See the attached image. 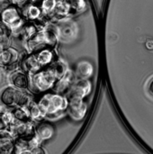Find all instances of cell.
I'll use <instances>...</instances> for the list:
<instances>
[{
    "label": "cell",
    "instance_id": "cell-17",
    "mask_svg": "<svg viewBox=\"0 0 153 154\" xmlns=\"http://www.w3.org/2000/svg\"><path fill=\"white\" fill-rule=\"evenodd\" d=\"M12 116L14 120L20 122H29L32 121L28 107L25 106H17L13 108L11 111Z\"/></svg>",
    "mask_w": 153,
    "mask_h": 154
},
{
    "label": "cell",
    "instance_id": "cell-8",
    "mask_svg": "<svg viewBox=\"0 0 153 154\" xmlns=\"http://www.w3.org/2000/svg\"><path fill=\"white\" fill-rule=\"evenodd\" d=\"M92 91V83L89 79H75L65 97L68 99H85Z\"/></svg>",
    "mask_w": 153,
    "mask_h": 154
},
{
    "label": "cell",
    "instance_id": "cell-1",
    "mask_svg": "<svg viewBox=\"0 0 153 154\" xmlns=\"http://www.w3.org/2000/svg\"><path fill=\"white\" fill-rule=\"evenodd\" d=\"M67 71V66L59 60L38 72L29 76L28 92L40 95L50 91L55 83Z\"/></svg>",
    "mask_w": 153,
    "mask_h": 154
},
{
    "label": "cell",
    "instance_id": "cell-24",
    "mask_svg": "<svg viewBox=\"0 0 153 154\" xmlns=\"http://www.w3.org/2000/svg\"><path fill=\"white\" fill-rule=\"evenodd\" d=\"M12 2H13V4L14 5H17V6H23V5H24L29 0H11Z\"/></svg>",
    "mask_w": 153,
    "mask_h": 154
},
{
    "label": "cell",
    "instance_id": "cell-6",
    "mask_svg": "<svg viewBox=\"0 0 153 154\" xmlns=\"http://www.w3.org/2000/svg\"><path fill=\"white\" fill-rule=\"evenodd\" d=\"M1 23H3L11 31L12 34H17L24 24L23 14L19 7L15 5L8 6L0 13Z\"/></svg>",
    "mask_w": 153,
    "mask_h": 154
},
{
    "label": "cell",
    "instance_id": "cell-11",
    "mask_svg": "<svg viewBox=\"0 0 153 154\" xmlns=\"http://www.w3.org/2000/svg\"><path fill=\"white\" fill-rule=\"evenodd\" d=\"M75 79H76V77H75L74 72L70 69H67V71L64 73V75L55 83L51 91L58 93V94L65 95L66 92L70 88V86L75 81Z\"/></svg>",
    "mask_w": 153,
    "mask_h": 154
},
{
    "label": "cell",
    "instance_id": "cell-9",
    "mask_svg": "<svg viewBox=\"0 0 153 154\" xmlns=\"http://www.w3.org/2000/svg\"><path fill=\"white\" fill-rule=\"evenodd\" d=\"M68 107L66 113L75 121L82 120L87 111V104L85 99H68Z\"/></svg>",
    "mask_w": 153,
    "mask_h": 154
},
{
    "label": "cell",
    "instance_id": "cell-21",
    "mask_svg": "<svg viewBox=\"0 0 153 154\" xmlns=\"http://www.w3.org/2000/svg\"><path fill=\"white\" fill-rule=\"evenodd\" d=\"M41 9L38 8L37 6H34V5H31L29 6L28 10H27V17L31 20H36L40 15H41Z\"/></svg>",
    "mask_w": 153,
    "mask_h": 154
},
{
    "label": "cell",
    "instance_id": "cell-2",
    "mask_svg": "<svg viewBox=\"0 0 153 154\" xmlns=\"http://www.w3.org/2000/svg\"><path fill=\"white\" fill-rule=\"evenodd\" d=\"M58 60L59 57L54 49H44L41 51L26 53L21 58L19 62L22 71L30 76L48 67Z\"/></svg>",
    "mask_w": 153,
    "mask_h": 154
},
{
    "label": "cell",
    "instance_id": "cell-4",
    "mask_svg": "<svg viewBox=\"0 0 153 154\" xmlns=\"http://www.w3.org/2000/svg\"><path fill=\"white\" fill-rule=\"evenodd\" d=\"M58 38L51 29L38 30L29 40L24 42L27 53L41 51L44 49H55Z\"/></svg>",
    "mask_w": 153,
    "mask_h": 154
},
{
    "label": "cell",
    "instance_id": "cell-27",
    "mask_svg": "<svg viewBox=\"0 0 153 154\" xmlns=\"http://www.w3.org/2000/svg\"><path fill=\"white\" fill-rule=\"evenodd\" d=\"M0 22H1V17H0Z\"/></svg>",
    "mask_w": 153,
    "mask_h": 154
},
{
    "label": "cell",
    "instance_id": "cell-10",
    "mask_svg": "<svg viewBox=\"0 0 153 154\" xmlns=\"http://www.w3.org/2000/svg\"><path fill=\"white\" fill-rule=\"evenodd\" d=\"M15 154H46L37 138L29 141L15 140Z\"/></svg>",
    "mask_w": 153,
    "mask_h": 154
},
{
    "label": "cell",
    "instance_id": "cell-22",
    "mask_svg": "<svg viewBox=\"0 0 153 154\" xmlns=\"http://www.w3.org/2000/svg\"><path fill=\"white\" fill-rule=\"evenodd\" d=\"M56 5H57L56 0H43L41 9L45 13H51L55 9Z\"/></svg>",
    "mask_w": 153,
    "mask_h": 154
},
{
    "label": "cell",
    "instance_id": "cell-26",
    "mask_svg": "<svg viewBox=\"0 0 153 154\" xmlns=\"http://www.w3.org/2000/svg\"><path fill=\"white\" fill-rule=\"evenodd\" d=\"M5 111H6V109H5V106L1 103V101H0V113H3V112H5Z\"/></svg>",
    "mask_w": 153,
    "mask_h": 154
},
{
    "label": "cell",
    "instance_id": "cell-16",
    "mask_svg": "<svg viewBox=\"0 0 153 154\" xmlns=\"http://www.w3.org/2000/svg\"><path fill=\"white\" fill-rule=\"evenodd\" d=\"M94 73V67L88 61H80L76 67L74 72L76 79H89Z\"/></svg>",
    "mask_w": 153,
    "mask_h": 154
},
{
    "label": "cell",
    "instance_id": "cell-15",
    "mask_svg": "<svg viewBox=\"0 0 153 154\" xmlns=\"http://www.w3.org/2000/svg\"><path fill=\"white\" fill-rule=\"evenodd\" d=\"M14 138L8 132L0 133V154H15Z\"/></svg>",
    "mask_w": 153,
    "mask_h": 154
},
{
    "label": "cell",
    "instance_id": "cell-18",
    "mask_svg": "<svg viewBox=\"0 0 153 154\" xmlns=\"http://www.w3.org/2000/svg\"><path fill=\"white\" fill-rule=\"evenodd\" d=\"M12 32L3 23L0 22V48H5L11 41Z\"/></svg>",
    "mask_w": 153,
    "mask_h": 154
},
{
    "label": "cell",
    "instance_id": "cell-3",
    "mask_svg": "<svg viewBox=\"0 0 153 154\" xmlns=\"http://www.w3.org/2000/svg\"><path fill=\"white\" fill-rule=\"evenodd\" d=\"M68 98L65 95L48 91L41 94L37 105L39 106L44 118L55 119L66 113L68 107Z\"/></svg>",
    "mask_w": 153,
    "mask_h": 154
},
{
    "label": "cell",
    "instance_id": "cell-13",
    "mask_svg": "<svg viewBox=\"0 0 153 154\" xmlns=\"http://www.w3.org/2000/svg\"><path fill=\"white\" fill-rule=\"evenodd\" d=\"M20 56L15 49L5 47L0 50V67L8 68L18 62Z\"/></svg>",
    "mask_w": 153,
    "mask_h": 154
},
{
    "label": "cell",
    "instance_id": "cell-20",
    "mask_svg": "<svg viewBox=\"0 0 153 154\" xmlns=\"http://www.w3.org/2000/svg\"><path fill=\"white\" fill-rule=\"evenodd\" d=\"M12 121H13V116L11 112L5 111L3 113H0V133L7 132Z\"/></svg>",
    "mask_w": 153,
    "mask_h": 154
},
{
    "label": "cell",
    "instance_id": "cell-25",
    "mask_svg": "<svg viewBox=\"0 0 153 154\" xmlns=\"http://www.w3.org/2000/svg\"><path fill=\"white\" fill-rule=\"evenodd\" d=\"M149 91L153 96V79H151V81L150 82V84H149Z\"/></svg>",
    "mask_w": 153,
    "mask_h": 154
},
{
    "label": "cell",
    "instance_id": "cell-28",
    "mask_svg": "<svg viewBox=\"0 0 153 154\" xmlns=\"http://www.w3.org/2000/svg\"><path fill=\"white\" fill-rule=\"evenodd\" d=\"M1 49H3V48H0V50H1Z\"/></svg>",
    "mask_w": 153,
    "mask_h": 154
},
{
    "label": "cell",
    "instance_id": "cell-19",
    "mask_svg": "<svg viewBox=\"0 0 153 154\" xmlns=\"http://www.w3.org/2000/svg\"><path fill=\"white\" fill-rule=\"evenodd\" d=\"M28 107V110H29V113H30V116H31V119L32 121H41L44 119V116H43V114L41 113L39 106L37 105L36 102H33L32 101L31 104L27 106Z\"/></svg>",
    "mask_w": 153,
    "mask_h": 154
},
{
    "label": "cell",
    "instance_id": "cell-12",
    "mask_svg": "<svg viewBox=\"0 0 153 154\" xmlns=\"http://www.w3.org/2000/svg\"><path fill=\"white\" fill-rule=\"evenodd\" d=\"M34 128H35V136L40 143L50 140L53 136L55 132L53 125L50 123L43 120L40 121L38 125L34 126Z\"/></svg>",
    "mask_w": 153,
    "mask_h": 154
},
{
    "label": "cell",
    "instance_id": "cell-7",
    "mask_svg": "<svg viewBox=\"0 0 153 154\" xmlns=\"http://www.w3.org/2000/svg\"><path fill=\"white\" fill-rule=\"evenodd\" d=\"M7 132L14 138V140L29 141L35 138V128L32 121L20 122L13 118Z\"/></svg>",
    "mask_w": 153,
    "mask_h": 154
},
{
    "label": "cell",
    "instance_id": "cell-5",
    "mask_svg": "<svg viewBox=\"0 0 153 154\" xmlns=\"http://www.w3.org/2000/svg\"><path fill=\"white\" fill-rule=\"evenodd\" d=\"M0 101L5 107L14 108L17 106L27 107L32 100L31 93L17 89L14 87H7L2 90Z\"/></svg>",
    "mask_w": 153,
    "mask_h": 154
},
{
    "label": "cell",
    "instance_id": "cell-23",
    "mask_svg": "<svg viewBox=\"0 0 153 154\" xmlns=\"http://www.w3.org/2000/svg\"><path fill=\"white\" fill-rule=\"evenodd\" d=\"M12 5L14 4L11 0H0V13Z\"/></svg>",
    "mask_w": 153,
    "mask_h": 154
},
{
    "label": "cell",
    "instance_id": "cell-14",
    "mask_svg": "<svg viewBox=\"0 0 153 154\" xmlns=\"http://www.w3.org/2000/svg\"><path fill=\"white\" fill-rule=\"evenodd\" d=\"M9 81L12 87L20 90H28L29 76L22 70H15L11 73Z\"/></svg>",
    "mask_w": 153,
    "mask_h": 154
}]
</instances>
